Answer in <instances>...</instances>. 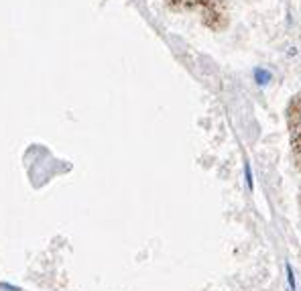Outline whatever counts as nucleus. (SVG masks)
I'll use <instances>...</instances> for the list:
<instances>
[{
    "mask_svg": "<svg viewBox=\"0 0 301 291\" xmlns=\"http://www.w3.org/2000/svg\"><path fill=\"white\" fill-rule=\"evenodd\" d=\"M270 80H273L270 72H266V70H262V68H256V70H254V82H256L258 86H266Z\"/></svg>",
    "mask_w": 301,
    "mask_h": 291,
    "instance_id": "f257e3e1",
    "label": "nucleus"
},
{
    "mask_svg": "<svg viewBox=\"0 0 301 291\" xmlns=\"http://www.w3.org/2000/svg\"><path fill=\"white\" fill-rule=\"evenodd\" d=\"M299 122H301V108H299Z\"/></svg>",
    "mask_w": 301,
    "mask_h": 291,
    "instance_id": "20e7f679",
    "label": "nucleus"
},
{
    "mask_svg": "<svg viewBox=\"0 0 301 291\" xmlns=\"http://www.w3.org/2000/svg\"><path fill=\"white\" fill-rule=\"evenodd\" d=\"M0 289H4V291H20V287H14V285H10V283H0Z\"/></svg>",
    "mask_w": 301,
    "mask_h": 291,
    "instance_id": "7ed1b4c3",
    "label": "nucleus"
},
{
    "mask_svg": "<svg viewBox=\"0 0 301 291\" xmlns=\"http://www.w3.org/2000/svg\"><path fill=\"white\" fill-rule=\"evenodd\" d=\"M244 177H246V185H248V189L252 191V187H254V181H252V173H250V163H248V161L244 163Z\"/></svg>",
    "mask_w": 301,
    "mask_h": 291,
    "instance_id": "f03ea898",
    "label": "nucleus"
}]
</instances>
